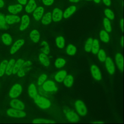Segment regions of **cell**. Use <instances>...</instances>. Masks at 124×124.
<instances>
[{
	"mask_svg": "<svg viewBox=\"0 0 124 124\" xmlns=\"http://www.w3.org/2000/svg\"><path fill=\"white\" fill-rule=\"evenodd\" d=\"M28 92L29 96L32 98H34V97L37 95V93L36 86L34 84L31 83L30 85L28 88Z\"/></svg>",
	"mask_w": 124,
	"mask_h": 124,
	"instance_id": "24",
	"label": "cell"
},
{
	"mask_svg": "<svg viewBox=\"0 0 124 124\" xmlns=\"http://www.w3.org/2000/svg\"><path fill=\"white\" fill-rule=\"evenodd\" d=\"M43 3L46 6L51 5L54 1V0H42Z\"/></svg>",
	"mask_w": 124,
	"mask_h": 124,
	"instance_id": "43",
	"label": "cell"
},
{
	"mask_svg": "<svg viewBox=\"0 0 124 124\" xmlns=\"http://www.w3.org/2000/svg\"><path fill=\"white\" fill-rule=\"evenodd\" d=\"M66 51L67 54H68L69 55L74 56L76 52L77 49L75 46L72 44H70L67 46Z\"/></svg>",
	"mask_w": 124,
	"mask_h": 124,
	"instance_id": "33",
	"label": "cell"
},
{
	"mask_svg": "<svg viewBox=\"0 0 124 124\" xmlns=\"http://www.w3.org/2000/svg\"><path fill=\"white\" fill-rule=\"evenodd\" d=\"M91 72L94 79L96 80H100L102 78V75L99 68L95 65H92L91 67Z\"/></svg>",
	"mask_w": 124,
	"mask_h": 124,
	"instance_id": "8",
	"label": "cell"
},
{
	"mask_svg": "<svg viewBox=\"0 0 124 124\" xmlns=\"http://www.w3.org/2000/svg\"><path fill=\"white\" fill-rule=\"evenodd\" d=\"M99 50V41L97 39H94L93 41L92 51L93 54H97Z\"/></svg>",
	"mask_w": 124,
	"mask_h": 124,
	"instance_id": "29",
	"label": "cell"
},
{
	"mask_svg": "<svg viewBox=\"0 0 124 124\" xmlns=\"http://www.w3.org/2000/svg\"><path fill=\"white\" fill-rule=\"evenodd\" d=\"M120 27H121L122 31H123V19L120 21Z\"/></svg>",
	"mask_w": 124,
	"mask_h": 124,
	"instance_id": "47",
	"label": "cell"
},
{
	"mask_svg": "<svg viewBox=\"0 0 124 124\" xmlns=\"http://www.w3.org/2000/svg\"><path fill=\"white\" fill-rule=\"evenodd\" d=\"M37 7V5L34 0H30L25 7V11L28 13L33 12Z\"/></svg>",
	"mask_w": 124,
	"mask_h": 124,
	"instance_id": "18",
	"label": "cell"
},
{
	"mask_svg": "<svg viewBox=\"0 0 124 124\" xmlns=\"http://www.w3.org/2000/svg\"></svg>",
	"mask_w": 124,
	"mask_h": 124,
	"instance_id": "52",
	"label": "cell"
},
{
	"mask_svg": "<svg viewBox=\"0 0 124 124\" xmlns=\"http://www.w3.org/2000/svg\"><path fill=\"white\" fill-rule=\"evenodd\" d=\"M8 63L7 60L3 61L0 64V77L2 76L5 73L6 66Z\"/></svg>",
	"mask_w": 124,
	"mask_h": 124,
	"instance_id": "39",
	"label": "cell"
},
{
	"mask_svg": "<svg viewBox=\"0 0 124 124\" xmlns=\"http://www.w3.org/2000/svg\"><path fill=\"white\" fill-rule=\"evenodd\" d=\"M105 62L108 73L110 75H113L115 72V66L112 60L109 57H106Z\"/></svg>",
	"mask_w": 124,
	"mask_h": 124,
	"instance_id": "11",
	"label": "cell"
},
{
	"mask_svg": "<svg viewBox=\"0 0 124 124\" xmlns=\"http://www.w3.org/2000/svg\"><path fill=\"white\" fill-rule=\"evenodd\" d=\"M93 39L91 38H90L87 39L84 46V49L85 51L87 52H90L91 51L92 44H93Z\"/></svg>",
	"mask_w": 124,
	"mask_h": 124,
	"instance_id": "34",
	"label": "cell"
},
{
	"mask_svg": "<svg viewBox=\"0 0 124 124\" xmlns=\"http://www.w3.org/2000/svg\"><path fill=\"white\" fill-rule=\"evenodd\" d=\"M103 24L106 31L108 32H110L112 30V28L109 19L107 17L104 18L103 20Z\"/></svg>",
	"mask_w": 124,
	"mask_h": 124,
	"instance_id": "37",
	"label": "cell"
},
{
	"mask_svg": "<svg viewBox=\"0 0 124 124\" xmlns=\"http://www.w3.org/2000/svg\"><path fill=\"white\" fill-rule=\"evenodd\" d=\"M24 43H25V41L22 39H18L16 41L15 43L11 47L10 50V53L11 54H15L24 45Z\"/></svg>",
	"mask_w": 124,
	"mask_h": 124,
	"instance_id": "9",
	"label": "cell"
},
{
	"mask_svg": "<svg viewBox=\"0 0 124 124\" xmlns=\"http://www.w3.org/2000/svg\"><path fill=\"white\" fill-rule=\"evenodd\" d=\"M122 46H123V38H122Z\"/></svg>",
	"mask_w": 124,
	"mask_h": 124,
	"instance_id": "50",
	"label": "cell"
},
{
	"mask_svg": "<svg viewBox=\"0 0 124 124\" xmlns=\"http://www.w3.org/2000/svg\"><path fill=\"white\" fill-rule=\"evenodd\" d=\"M64 113L66 118L70 122H77L79 120V118L78 114L73 110L66 109L64 110Z\"/></svg>",
	"mask_w": 124,
	"mask_h": 124,
	"instance_id": "6",
	"label": "cell"
},
{
	"mask_svg": "<svg viewBox=\"0 0 124 124\" xmlns=\"http://www.w3.org/2000/svg\"><path fill=\"white\" fill-rule=\"evenodd\" d=\"M31 62L30 61L24 62L20 68L17 72V76L19 77H22L25 75L26 73L28 72L31 68Z\"/></svg>",
	"mask_w": 124,
	"mask_h": 124,
	"instance_id": "3",
	"label": "cell"
},
{
	"mask_svg": "<svg viewBox=\"0 0 124 124\" xmlns=\"http://www.w3.org/2000/svg\"><path fill=\"white\" fill-rule=\"evenodd\" d=\"M33 123H55V122L51 120H48L46 119L38 118L35 119L33 120Z\"/></svg>",
	"mask_w": 124,
	"mask_h": 124,
	"instance_id": "40",
	"label": "cell"
},
{
	"mask_svg": "<svg viewBox=\"0 0 124 124\" xmlns=\"http://www.w3.org/2000/svg\"><path fill=\"white\" fill-rule=\"evenodd\" d=\"M94 123H103V122H95Z\"/></svg>",
	"mask_w": 124,
	"mask_h": 124,
	"instance_id": "51",
	"label": "cell"
},
{
	"mask_svg": "<svg viewBox=\"0 0 124 124\" xmlns=\"http://www.w3.org/2000/svg\"><path fill=\"white\" fill-rule=\"evenodd\" d=\"M1 40L4 44L6 45H10L12 42V38L8 33H4L1 36Z\"/></svg>",
	"mask_w": 124,
	"mask_h": 124,
	"instance_id": "27",
	"label": "cell"
},
{
	"mask_svg": "<svg viewBox=\"0 0 124 124\" xmlns=\"http://www.w3.org/2000/svg\"><path fill=\"white\" fill-rule=\"evenodd\" d=\"M105 14L108 19L113 20L114 18V15L113 12L109 9H106L104 11Z\"/></svg>",
	"mask_w": 124,
	"mask_h": 124,
	"instance_id": "41",
	"label": "cell"
},
{
	"mask_svg": "<svg viewBox=\"0 0 124 124\" xmlns=\"http://www.w3.org/2000/svg\"><path fill=\"white\" fill-rule=\"evenodd\" d=\"M4 5V3L3 0H0V8L3 7Z\"/></svg>",
	"mask_w": 124,
	"mask_h": 124,
	"instance_id": "46",
	"label": "cell"
},
{
	"mask_svg": "<svg viewBox=\"0 0 124 124\" xmlns=\"http://www.w3.org/2000/svg\"><path fill=\"white\" fill-rule=\"evenodd\" d=\"M39 59L41 63L45 66H48L50 64V61L46 54L41 53L39 55Z\"/></svg>",
	"mask_w": 124,
	"mask_h": 124,
	"instance_id": "19",
	"label": "cell"
},
{
	"mask_svg": "<svg viewBox=\"0 0 124 124\" xmlns=\"http://www.w3.org/2000/svg\"><path fill=\"white\" fill-rule=\"evenodd\" d=\"M103 1L104 3L107 6H108L111 4L110 0H103Z\"/></svg>",
	"mask_w": 124,
	"mask_h": 124,
	"instance_id": "44",
	"label": "cell"
},
{
	"mask_svg": "<svg viewBox=\"0 0 124 124\" xmlns=\"http://www.w3.org/2000/svg\"><path fill=\"white\" fill-rule=\"evenodd\" d=\"M47 78V75L46 74H41L38 78L37 80V84L38 85H41L45 82Z\"/></svg>",
	"mask_w": 124,
	"mask_h": 124,
	"instance_id": "42",
	"label": "cell"
},
{
	"mask_svg": "<svg viewBox=\"0 0 124 124\" xmlns=\"http://www.w3.org/2000/svg\"><path fill=\"white\" fill-rule=\"evenodd\" d=\"M100 38L103 42L107 43L109 41V36L108 33L104 30H102L100 32Z\"/></svg>",
	"mask_w": 124,
	"mask_h": 124,
	"instance_id": "30",
	"label": "cell"
},
{
	"mask_svg": "<svg viewBox=\"0 0 124 124\" xmlns=\"http://www.w3.org/2000/svg\"><path fill=\"white\" fill-rule=\"evenodd\" d=\"M56 43L57 46L60 48H62L64 46V39L63 37L58 36L56 39Z\"/></svg>",
	"mask_w": 124,
	"mask_h": 124,
	"instance_id": "36",
	"label": "cell"
},
{
	"mask_svg": "<svg viewBox=\"0 0 124 124\" xmlns=\"http://www.w3.org/2000/svg\"><path fill=\"white\" fill-rule=\"evenodd\" d=\"M63 13L62 11L58 8H55L52 14V19L54 22H59L60 21L63 17Z\"/></svg>",
	"mask_w": 124,
	"mask_h": 124,
	"instance_id": "10",
	"label": "cell"
},
{
	"mask_svg": "<svg viewBox=\"0 0 124 124\" xmlns=\"http://www.w3.org/2000/svg\"><path fill=\"white\" fill-rule=\"evenodd\" d=\"M7 114L10 117L16 118H22L26 115V112L22 110L15 108H9L7 111Z\"/></svg>",
	"mask_w": 124,
	"mask_h": 124,
	"instance_id": "5",
	"label": "cell"
},
{
	"mask_svg": "<svg viewBox=\"0 0 124 124\" xmlns=\"http://www.w3.org/2000/svg\"><path fill=\"white\" fill-rule=\"evenodd\" d=\"M52 19V14L50 12H48L43 16L41 22L44 25H47L50 23Z\"/></svg>",
	"mask_w": 124,
	"mask_h": 124,
	"instance_id": "26",
	"label": "cell"
},
{
	"mask_svg": "<svg viewBox=\"0 0 124 124\" xmlns=\"http://www.w3.org/2000/svg\"><path fill=\"white\" fill-rule=\"evenodd\" d=\"M33 11L34 12L33 13V16L34 18L37 21L41 19L44 14V8L41 6H39L38 7H36Z\"/></svg>",
	"mask_w": 124,
	"mask_h": 124,
	"instance_id": "14",
	"label": "cell"
},
{
	"mask_svg": "<svg viewBox=\"0 0 124 124\" xmlns=\"http://www.w3.org/2000/svg\"><path fill=\"white\" fill-rule=\"evenodd\" d=\"M75 108L78 113L81 116L86 115L87 110L85 103L81 100H78L75 102Z\"/></svg>",
	"mask_w": 124,
	"mask_h": 124,
	"instance_id": "2",
	"label": "cell"
},
{
	"mask_svg": "<svg viewBox=\"0 0 124 124\" xmlns=\"http://www.w3.org/2000/svg\"><path fill=\"white\" fill-rule=\"evenodd\" d=\"M17 1L21 5H25L27 2V0H17Z\"/></svg>",
	"mask_w": 124,
	"mask_h": 124,
	"instance_id": "45",
	"label": "cell"
},
{
	"mask_svg": "<svg viewBox=\"0 0 124 124\" xmlns=\"http://www.w3.org/2000/svg\"><path fill=\"white\" fill-rule=\"evenodd\" d=\"M33 99L35 103L42 109L48 108L51 105V102L48 99L41 96L38 94Z\"/></svg>",
	"mask_w": 124,
	"mask_h": 124,
	"instance_id": "1",
	"label": "cell"
},
{
	"mask_svg": "<svg viewBox=\"0 0 124 124\" xmlns=\"http://www.w3.org/2000/svg\"><path fill=\"white\" fill-rule=\"evenodd\" d=\"M9 28L8 24L6 23L5 17L0 14V29L7 30Z\"/></svg>",
	"mask_w": 124,
	"mask_h": 124,
	"instance_id": "31",
	"label": "cell"
},
{
	"mask_svg": "<svg viewBox=\"0 0 124 124\" xmlns=\"http://www.w3.org/2000/svg\"><path fill=\"white\" fill-rule=\"evenodd\" d=\"M115 60L117 66L119 69L121 71L123 70V57L122 55L118 53L115 55Z\"/></svg>",
	"mask_w": 124,
	"mask_h": 124,
	"instance_id": "17",
	"label": "cell"
},
{
	"mask_svg": "<svg viewBox=\"0 0 124 124\" xmlns=\"http://www.w3.org/2000/svg\"><path fill=\"white\" fill-rule=\"evenodd\" d=\"M15 62H16L14 59H11L9 62H8V63H7V64L6 66V70H5V73H6V75L10 76V75H11L12 74L14 65Z\"/></svg>",
	"mask_w": 124,
	"mask_h": 124,
	"instance_id": "23",
	"label": "cell"
},
{
	"mask_svg": "<svg viewBox=\"0 0 124 124\" xmlns=\"http://www.w3.org/2000/svg\"><path fill=\"white\" fill-rule=\"evenodd\" d=\"M22 88L19 84H16L12 86L9 92V96L11 98H15L17 97L21 93Z\"/></svg>",
	"mask_w": 124,
	"mask_h": 124,
	"instance_id": "4",
	"label": "cell"
},
{
	"mask_svg": "<svg viewBox=\"0 0 124 124\" xmlns=\"http://www.w3.org/2000/svg\"><path fill=\"white\" fill-rule=\"evenodd\" d=\"M80 0H69V1L71 2H73V3H77Z\"/></svg>",
	"mask_w": 124,
	"mask_h": 124,
	"instance_id": "48",
	"label": "cell"
},
{
	"mask_svg": "<svg viewBox=\"0 0 124 124\" xmlns=\"http://www.w3.org/2000/svg\"><path fill=\"white\" fill-rule=\"evenodd\" d=\"M24 62V61L22 59H19L17 60V61L16 62H15L14 65L13 72H12V73L13 74H16L17 73V71L20 68L21 66L22 65Z\"/></svg>",
	"mask_w": 124,
	"mask_h": 124,
	"instance_id": "28",
	"label": "cell"
},
{
	"mask_svg": "<svg viewBox=\"0 0 124 124\" xmlns=\"http://www.w3.org/2000/svg\"><path fill=\"white\" fill-rule=\"evenodd\" d=\"M10 105L12 108L15 109L23 110L25 108L24 104L21 101L17 99H14L11 100Z\"/></svg>",
	"mask_w": 124,
	"mask_h": 124,
	"instance_id": "12",
	"label": "cell"
},
{
	"mask_svg": "<svg viewBox=\"0 0 124 124\" xmlns=\"http://www.w3.org/2000/svg\"><path fill=\"white\" fill-rule=\"evenodd\" d=\"M5 21L8 25H11L18 23L20 21V18L18 16L15 15H7L5 17Z\"/></svg>",
	"mask_w": 124,
	"mask_h": 124,
	"instance_id": "15",
	"label": "cell"
},
{
	"mask_svg": "<svg viewBox=\"0 0 124 124\" xmlns=\"http://www.w3.org/2000/svg\"><path fill=\"white\" fill-rule=\"evenodd\" d=\"M40 34L39 32L36 30H33L30 32V38L32 41L37 43L39 41Z\"/></svg>",
	"mask_w": 124,
	"mask_h": 124,
	"instance_id": "20",
	"label": "cell"
},
{
	"mask_svg": "<svg viewBox=\"0 0 124 124\" xmlns=\"http://www.w3.org/2000/svg\"><path fill=\"white\" fill-rule=\"evenodd\" d=\"M43 89L46 92H55L57 90L55 83L51 80H47L43 83Z\"/></svg>",
	"mask_w": 124,
	"mask_h": 124,
	"instance_id": "7",
	"label": "cell"
},
{
	"mask_svg": "<svg viewBox=\"0 0 124 124\" xmlns=\"http://www.w3.org/2000/svg\"><path fill=\"white\" fill-rule=\"evenodd\" d=\"M67 75L66 71L63 70H61L58 72L55 75V80L59 82H61L63 81L64 78Z\"/></svg>",
	"mask_w": 124,
	"mask_h": 124,
	"instance_id": "21",
	"label": "cell"
},
{
	"mask_svg": "<svg viewBox=\"0 0 124 124\" xmlns=\"http://www.w3.org/2000/svg\"><path fill=\"white\" fill-rule=\"evenodd\" d=\"M41 46H42V47L41 48V51L42 53L46 55L48 54L49 53V47L48 43L46 41H44L42 42Z\"/></svg>",
	"mask_w": 124,
	"mask_h": 124,
	"instance_id": "32",
	"label": "cell"
},
{
	"mask_svg": "<svg viewBox=\"0 0 124 124\" xmlns=\"http://www.w3.org/2000/svg\"><path fill=\"white\" fill-rule=\"evenodd\" d=\"M30 18L28 16L24 15L21 18V23L19 27V30L23 31L25 30L29 25Z\"/></svg>",
	"mask_w": 124,
	"mask_h": 124,
	"instance_id": "13",
	"label": "cell"
},
{
	"mask_svg": "<svg viewBox=\"0 0 124 124\" xmlns=\"http://www.w3.org/2000/svg\"><path fill=\"white\" fill-rule=\"evenodd\" d=\"M76 10V7L75 6L72 5L67 8L63 13V17L65 18H67L69 17L71 15H72L74 13Z\"/></svg>",
	"mask_w": 124,
	"mask_h": 124,
	"instance_id": "22",
	"label": "cell"
},
{
	"mask_svg": "<svg viewBox=\"0 0 124 124\" xmlns=\"http://www.w3.org/2000/svg\"><path fill=\"white\" fill-rule=\"evenodd\" d=\"M22 9V6L20 4H16L15 5H10L8 7V11L12 14H16L19 13Z\"/></svg>",
	"mask_w": 124,
	"mask_h": 124,
	"instance_id": "16",
	"label": "cell"
},
{
	"mask_svg": "<svg viewBox=\"0 0 124 124\" xmlns=\"http://www.w3.org/2000/svg\"><path fill=\"white\" fill-rule=\"evenodd\" d=\"M65 63L66 61L64 59L62 58H59L55 61L54 64L57 68H60L63 67L65 65Z\"/></svg>",
	"mask_w": 124,
	"mask_h": 124,
	"instance_id": "35",
	"label": "cell"
},
{
	"mask_svg": "<svg viewBox=\"0 0 124 124\" xmlns=\"http://www.w3.org/2000/svg\"><path fill=\"white\" fill-rule=\"evenodd\" d=\"M93 0L96 3H98L100 1V0Z\"/></svg>",
	"mask_w": 124,
	"mask_h": 124,
	"instance_id": "49",
	"label": "cell"
},
{
	"mask_svg": "<svg viewBox=\"0 0 124 124\" xmlns=\"http://www.w3.org/2000/svg\"><path fill=\"white\" fill-rule=\"evenodd\" d=\"M63 83L64 85L70 88L71 87L74 82V78L73 77L72 75H66V76L65 77V78L63 79Z\"/></svg>",
	"mask_w": 124,
	"mask_h": 124,
	"instance_id": "25",
	"label": "cell"
},
{
	"mask_svg": "<svg viewBox=\"0 0 124 124\" xmlns=\"http://www.w3.org/2000/svg\"><path fill=\"white\" fill-rule=\"evenodd\" d=\"M98 58L101 62H105L106 58V54L103 49L99 50L97 53Z\"/></svg>",
	"mask_w": 124,
	"mask_h": 124,
	"instance_id": "38",
	"label": "cell"
}]
</instances>
